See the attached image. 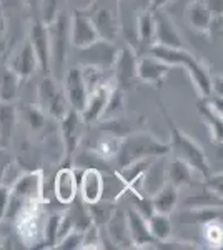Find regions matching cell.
Returning <instances> with one entry per match:
<instances>
[{
  "instance_id": "obj_1",
  "label": "cell",
  "mask_w": 223,
  "mask_h": 250,
  "mask_svg": "<svg viewBox=\"0 0 223 250\" xmlns=\"http://www.w3.org/2000/svg\"><path fill=\"white\" fill-rule=\"evenodd\" d=\"M170 154L168 142L160 140L157 135L145 130H133L123 135L119 140V148L115 154V162L119 168H123L139 160L152 159V157H162Z\"/></svg>"
},
{
  "instance_id": "obj_2",
  "label": "cell",
  "mask_w": 223,
  "mask_h": 250,
  "mask_svg": "<svg viewBox=\"0 0 223 250\" xmlns=\"http://www.w3.org/2000/svg\"><path fill=\"white\" fill-rule=\"evenodd\" d=\"M158 105H160L162 115H163L170 130V140H168L170 154H173V157H177V159L183 160L185 164H188L193 168V172H197L198 175L206 179L212 173V168L208 165V159H206L203 148L178 127L175 120L172 119V115L168 114V108L163 104L158 102Z\"/></svg>"
},
{
  "instance_id": "obj_3",
  "label": "cell",
  "mask_w": 223,
  "mask_h": 250,
  "mask_svg": "<svg viewBox=\"0 0 223 250\" xmlns=\"http://www.w3.org/2000/svg\"><path fill=\"white\" fill-rule=\"evenodd\" d=\"M148 54L155 55L168 65H182L188 72L193 85L200 97L212 95V75L205 63H202L188 48H168L162 45H152Z\"/></svg>"
},
{
  "instance_id": "obj_4",
  "label": "cell",
  "mask_w": 223,
  "mask_h": 250,
  "mask_svg": "<svg viewBox=\"0 0 223 250\" xmlns=\"http://www.w3.org/2000/svg\"><path fill=\"white\" fill-rule=\"evenodd\" d=\"M47 29L50 42V75L57 79V75L63 74L65 70L70 48V15L67 14V10H60L54 22L47 25Z\"/></svg>"
},
{
  "instance_id": "obj_5",
  "label": "cell",
  "mask_w": 223,
  "mask_h": 250,
  "mask_svg": "<svg viewBox=\"0 0 223 250\" xmlns=\"http://www.w3.org/2000/svg\"><path fill=\"white\" fill-rule=\"evenodd\" d=\"M37 97L39 104L37 105L42 108L48 117H54V119H62L68 110L67 99L63 95L62 87L59 85V80L52 75H43L42 80L39 83L37 88Z\"/></svg>"
},
{
  "instance_id": "obj_6",
  "label": "cell",
  "mask_w": 223,
  "mask_h": 250,
  "mask_svg": "<svg viewBox=\"0 0 223 250\" xmlns=\"http://www.w3.org/2000/svg\"><path fill=\"white\" fill-rule=\"evenodd\" d=\"M43 222L45 217L42 213L40 204L30 205L15 219L19 237L23 244H30L39 247V244L43 242Z\"/></svg>"
},
{
  "instance_id": "obj_7",
  "label": "cell",
  "mask_w": 223,
  "mask_h": 250,
  "mask_svg": "<svg viewBox=\"0 0 223 250\" xmlns=\"http://www.w3.org/2000/svg\"><path fill=\"white\" fill-rule=\"evenodd\" d=\"M137 63H139V55L130 45H123L117 52L115 62H113V75L112 82L115 83L113 87L120 90H128L133 87L137 80Z\"/></svg>"
},
{
  "instance_id": "obj_8",
  "label": "cell",
  "mask_w": 223,
  "mask_h": 250,
  "mask_svg": "<svg viewBox=\"0 0 223 250\" xmlns=\"http://www.w3.org/2000/svg\"><path fill=\"white\" fill-rule=\"evenodd\" d=\"M77 50H79L80 65H92L103 68V70H112L119 48H117L115 42L97 39L90 45L77 48Z\"/></svg>"
},
{
  "instance_id": "obj_9",
  "label": "cell",
  "mask_w": 223,
  "mask_h": 250,
  "mask_svg": "<svg viewBox=\"0 0 223 250\" xmlns=\"http://www.w3.org/2000/svg\"><path fill=\"white\" fill-rule=\"evenodd\" d=\"M153 14V45L168 48H186L185 40L178 32L175 22L163 9L152 10Z\"/></svg>"
},
{
  "instance_id": "obj_10",
  "label": "cell",
  "mask_w": 223,
  "mask_h": 250,
  "mask_svg": "<svg viewBox=\"0 0 223 250\" xmlns=\"http://www.w3.org/2000/svg\"><path fill=\"white\" fill-rule=\"evenodd\" d=\"M60 122V135H62L63 148H65V160L67 164L70 162V159L79 148V144L82 140V132H83V120L79 110L68 108L65 115L62 119H59Z\"/></svg>"
},
{
  "instance_id": "obj_11",
  "label": "cell",
  "mask_w": 223,
  "mask_h": 250,
  "mask_svg": "<svg viewBox=\"0 0 223 250\" xmlns=\"http://www.w3.org/2000/svg\"><path fill=\"white\" fill-rule=\"evenodd\" d=\"M198 114L203 119L205 125L208 127L210 135H212L215 144H222L223 140V119H222V97L218 95H208L200 97L197 102Z\"/></svg>"
},
{
  "instance_id": "obj_12",
  "label": "cell",
  "mask_w": 223,
  "mask_h": 250,
  "mask_svg": "<svg viewBox=\"0 0 223 250\" xmlns=\"http://www.w3.org/2000/svg\"><path fill=\"white\" fill-rule=\"evenodd\" d=\"M63 95L67 99V104L74 110H82L88 97V88L85 83L82 67L75 65L63 72Z\"/></svg>"
},
{
  "instance_id": "obj_13",
  "label": "cell",
  "mask_w": 223,
  "mask_h": 250,
  "mask_svg": "<svg viewBox=\"0 0 223 250\" xmlns=\"http://www.w3.org/2000/svg\"><path fill=\"white\" fill-rule=\"evenodd\" d=\"M28 42H30L34 54L39 62V70L42 75H50V42H48V29L42 20L32 22L28 30Z\"/></svg>"
},
{
  "instance_id": "obj_14",
  "label": "cell",
  "mask_w": 223,
  "mask_h": 250,
  "mask_svg": "<svg viewBox=\"0 0 223 250\" xmlns=\"http://www.w3.org/2000/svg\"><path fill=\"white\" fill-rule=\"evenodd\" d=\"M172 65L165 63L163 60L152 54H145L139 57V63H137V79L142 82H147L150 85H155L160 88L163 85L165 79L168 77Z\"/></svg>"
},
{
  "instance_id": "obj_15",
  "label": "cell",
  "mask_w": 223,
  "mask_h": 250,
  "mask_svg": "<svg viewBox=\"0 0 223 250\" xmlns=\"http://www.w3.org/2000/svg\"><path fill=\"white\" fill-rule=\"evenodd\" d=\"M75 173L77 180H79V195L85 204H92L103 199L105 182L99 168H85V170L75 168Z\"/></svg>"
},
{
  "instance_id": "obj_16",
  "label": "cell",
  "mask_w": 223,
  "mask_h": 250,
  "mask_svg": "<svg viewBox=\"0 0 223 250\" xmlns=\"http://www.w3.org/2000/svg\"><path fill=\"white\" fill-rule=\"evenodd\" d=\"M97 39H99V34L88 15L80 9L74 10L70 17V47L83 48L95 42Z\"/></svg>"
},
{
  "instance_id": "obj_17",
  "label": "cell",
  "mask_w": 223,
  "mask_h": 250,
  "mask_svg": "<svg viewBox=\"0 0 223 250\" xmlns=\"http://www.w3.org/2000/svg\"><path fill=\"white\" fill-rule=\"evenodd\" d=\"M54 193L62 205H68L79 193V180H77L75 168L70 165H63L55 173L54 180Z\"/></svg>"
},
{
  "instance_id": "obj_18",
  "label": "cell",
  "mask_w": 223,
  "mask_h": 250,
  "mask_svg": "<svg viewBox=\"0 0 223 250\" xmlns=\"http://www.w3.org/2000/svg\"><path fill=\"white\" fill-rule=\"evenodd\" d=\"M127 227H128V235H130L133 247H147V245H155L157 240L152 237V233L148 230L147 219L142 215L140 212H137L133 207H128L127 212Z\"/></svg>"
},
{
  "instance_id": "obj_19",
  "label": "cell",
  "mask_w": 223,
  "mask_h": 250,
  "mask_svg": "<svg viewBox=\"0 0 223 250\" xmlns=\"http://www.w3.org/2000/svg\"><path fill=\"white\" fill-rule=\"evenodd\" d=\"M110 90H112L110 83H102V85L97 87L95 90L88 92L87 102H85L83 108L80 110V115H82V120L85 124H93L102 119V114L105 110V105H107Z\"/></svg>"
},
{
  "instance_id": "obj_20",
  "label": "cell",
  "mask_w": 223,
  "mask_h": 250,
  "mask_svg": "<svg viewBox=\"0 0 223 250\" xmlns=\"http://www.w3.org/2000/svg\"><path fill=\"white\" fill-rule=\"evenodd\" d=\"M167 155L155 157L142 175V193L152 197L163 184H167Z\"/></svg>"
},
{
  "instance_id": "obj_21",
  "label": "cell",
  "mask_w": 223,
  "mask_h": 250,
  "mask_svg": "<svg viewBox=\"0 0 223 250\" xmlns=\"http://www.w3.org/2000/svg\"><path fill=\"white\" fill-rule=\"evenodd\" d=\"M103 230L108 235V244H112V249L117 247H133L130 235H128V227H127V215L125 212L115 208L110 220L107 222V225L103 227Z\"/></svg>"
},
{
  "instance_id": "obj_22",
  "label": "cell",
  "mask_w": 223,
  "mask_h": 250,
  "mask_svg": "<svg viewBox=\"0 0 223 250\" xmlns=\"http://www.w3.org/2000/svg\"><path fill=\"white\" fill-rule=\"evenodd\" d=\"M12 70L19 75L20 79H28L30 75H34L35 72L39 70V62H37V57L34 54V48H32L30 42L23 43V47L20 48L15 55V59L12 60L9 63Z\"/></svg>"
},
{
  "instance_id": "obj_23",
  "label": "cell",
  "mask_w": 223,
  "mask_h": 250,
  "mask_svg": "<svg viewBox=\"0 0 223 250\" xmlns=\"http://www.w3.org/2000/svg\"><path fill=\"white\" fill-rule=\"evenodd\" d=\"M20 80L22 79L12 70L9 63L0 65V102H15V99L19 95Z\"/></svg>"
},
{
  "instance_id": "obj_24",
  "label": "cell",
  "mask_w": 223,
  "mask_h": 250,
  "mask_svg": "<svg viewBox=\"0 0 223 250\" xmlns=\"http://www.w3.org/2000/svg\"><path fill=\"white\" fill-rule=\"evenodd\" d=\"M15 122H17V108L14 104L0 102V147H10Z\"/></svg>"
},
{
  "instance_id": "obj_25",
  "label": "cell",
  "mask_w": 223,
  "mask_h": 250,
  "mask_svg": "<svg viewBox=\"0 0 223 250\" xmlns=\"http://www.w3.org/2000/svg\"><path fill=\"white\" fill-rule=\"evenodd\" d=\"M178 204V188L170 182L163 184L158 190L152 195V205L153 212L160 213H172L175 210Z\"/></svg>"
},
{
  "instance_id": "obj_26",
  "label": "cell",
  "mask_w": 223,
  "mask_h": 250,
  "mask_svg": "<svg viewBox=\"0 0 223 250\" xmlns=\"http://www.w3.org/2000/svg\"><path fill=\"white\" fill-rule=\"evenodd\" d=\"M186 19L188 23L198 32H208L210 23L213 20L212 12L206 9L203 0H193L190 5L186 7Z\"/></svg>"
},
{
  "instance_id": "obj_27",
  "label": "cell",
  "mask_w": 223,
  "mask_h": 250,
  "mask_svg": "<svg viewBox=\"0 0 223 250\" xmlns=\"http://www.w3.org/2000/svg\"><path fill=\"white\" fill-rule=\"evenodd\" d=\"M193 179V168L188 164H185L183 160L173 157L167 165V182L175 185L177 188L188 185Z\"/></svg>"
},
{
  "instance_id": "obj_28",
  "label": "cell",
  "mask_w": 223,
  "mask_h": 250,
  "mask_svg": "<svg viewBox=\"0 0 223 250\" xmlns=\"http://www.w3.org/2000/svg\"><path fill=\"white\" fill-rule=\"evenodd\" d=\"M148 224V230L152 233V237L158 242H165L172 237L173 227H172V220H170L168 213H160V212H153L152 215L147 219Z\"/></svg>"
},
{
  "instance_id": "obj_29",
  "label": "cell",
  "mask_w": 223,
  "mask_h": 250,
  "mask_svg": "<svg viewBox=\"0 0 223 250\" xmlns=\"http://www.w3.org/2000/svg\"><path fill=\"white\" fill-rule=\"evenodd\" d=\"M87 207L93 225H97L99 229H103L107 225V222L110 220V217L113 215V212H115V205H113L112 200H105V199L87 204Z\"/></svg>"
},
{
  "instance_id": "obj_30",
  "label": "cell",
  "mask_w": 223,
  "mask_h": 250,
  "mask_svg": "<svg viewBox=\"0 0 223 250\" xmlns=\"http://www.w3.org/2000/svg\"><path fill=\"white\" fill-rule=\"evenodd\" d=\"M137 34H139V42L143 48L150 50L153 45V14L152 10H145L140 14L139 22H137Z\"/></svg>"
},
{
  "instance_id": "obj_31",
  "label": "cell",
  "mask_w": 223,
  "mask_h": 250,
  "mask_svg": "<svg viewBox=\"0 0 223 250\" xmlns=\"http://www.w3.org/2000/svg\"><path fill=\"white\" fill-rule=\"evenodd\" d=\"M222 219V208H212L210 205H203V207H195L193 210L185 213L182 222H188V224H208L212 220Z\"/></svg>"
},
{
  "instance_id": "obj_32",
  "label": "cell",
  "mask_w": 223,
  "mask_h": 250,
  "mask_svg": "<svg viewBox=\"0 0 223 250\" xmlns=\"http://www.w3.org/2000/svg\"><path fill=\"white\" fill-rule=\"evenodd\" d=\"M62 213L60 212H52L50 215L45 217L43 222V242L42 247H55L57 239H59V225Z\"/></svg>"
},
{
  "instance_id": "obj_33",
  "label": "cell",
  "mask_w": 223,
  "mask_h": 250,
  "mask_svg": "<svg viewBox=\"0 0 223 250\" xmlns=\"http://www.w3.org/2000/svg\"><path fill=\"white\" fill-rule=\"evenodd\" d=\"M67 0H40L39 3V20H42L45 25L52 23L59 12L63 9Z\"/></svg>"
},
{
  "instance_id": "obj_34",
  "label": "cell",
  "mask_w": 223,
  "mask_h": 250,
  "mask_svg": "<svg viewBox=\"0 0 223 250\" xmlns=\"http://www.w3.org/2000/svg\"><path fill=\"white\" fill-rule=\"evenodd\" d=\"M23 115H25V124L30 127L32 132H40L42 128H45L48 115L39 105L28 104V105H25V114Z\"/></svg>"
},
{
  "instance_id": "obj_35",
  "label": "cell",
  "mask_w": 223,
  "mask_h": 250,
  "mask_svg": "<svg viewBox=\"0 0 223 250\" xmlns=\"http://www.w3.org/2000/svg\"><path fill=\"white\" fill-rule=\"evenodd\" d=\"M123 110V90L117 87H112L110 95H108L107 105H105V110L102 114V119H117L120 112Z\"/></svg>"
},
{
  "instance_id": "obj_36",
  "label": "cell",
  "mask_w": 223,
  "mask_h": 250,
  "mask_svg": "<svg viewBox=\"0 0 223 250\" xmlns=\"http://www.w3.org/2000/svg\"><path fill=\"white\" fill-rule=\"evenodd\" d=\"M83 247V232L80 230H70L67 232L62 239L57 240L55 249L60 250H77Z\"/></svg>"
},
{
  "instance_id": "obj_37",
  "label": "cell",
  "mask_w": 223,
  "mask_h": 250,
  "mask_svg": "<svg viewBox=\"0 0 223 250\" xmlns=\"http://www.w3.org/2000/svg\"><path fill=\"white\" fill-rule=\"evenodd\" d=\"M12 165H14V159H12L9 148L0 147V185H5Z\"/></svg>"
},
{
  "instance_id": "obj_38",
  "label": "cell",
  "mask_w": 223,
  "mask_h": 250,
  "mask_svg": "<svg viewBox=\"0 0 223 250\" xmlns=\"http://www.w3.org/2000/svg\"><path fill=\"white\" fill-rule=\"evenodd\" d=\"M9 200H10V187L9 185H0V224L5 219Z\"/></svg>"
},
{
  "instance_id": "obj_39",
  "label": "cell",
  "mask_w": 223,
  "mask_h": 250,
  "mask_svg": "<svg viewBox=\"0 0 223 250\" xmlns=\"http://www.w3.org/2000/svg\"><path fill=\"white\" fill-rule=\"evenodd\" d=\"M206 9L212 12L213 17H222L223 14V0H203Z\"/></svg>"
},
{
  "instance_id": "obj_40",
  "label": "cell",
  "mask_w": 223,
  "mask_h": 250,
  "mask_svg": "<svg viewBox=\"0 0 223 250\" xmlns=\"http://www.w3.org/2000/svg\"><path fill=\"white\" fill-rule=\"evenodd\" d=\"M119 2L120 0H92V3L88 7H102V9L119 12Z\"/></svg>"
},
{
  "instance_id": "obj_41",
  "label": "cell",
  "mask_w": 223,
  "mask_h": 250,
  "mask_svg": "<svg viewBox=\"0 0 223 250\" xmlns=\"http://www.w3.org/2000/svg\"><path fill=\"white\" fill-rule=\"evenodd\" d=\"M7 43H9V42H7L5 37H0V65H2V63H7L5 54H7V48H9Z\"/></svg>"
},
{
  "instance_id": "obj_42",
  "label": "cell",
  "mask_w": 223,
  "mask_h": 250,
  "mask_svg": "<svg viewBox=\"0 0 223 250\" xmlns=\"http://www.w3.org/2000/svg\"><path fill=\"white\" fill-rule=\"evenodd\" d=\"M168 2L172 0H150V5H148V10H157V9H163Z\"/></svg>"
},
{
  "instance_id": "obj_43",
  "label": "cell",
  "mask_w": 223,
  "mask_h": 250,
  "mask_svg": "<svg viewBox=\"0 0 223 250\" xmlns=\"http://www.w3.org/2000/svg\"><path fill=\"white\" fill-rule=\"evenodd\" d=\"M5 34H7V19L2 7H0V37H5Z\"/></svg>"
},
{
  "instance_id": "obj_44",
  "label": "cell",
  "mask_w": 223,
  "mask_h": 250,
  "mask_svg": "<svg viewBox=\"0 0 223 250\" xmlns=\"http://www.w3.org/2000/svg\"><path fill=\"white\" fill-rule=\"evenodd\" d=\"M27 2H28V5H30L35 12H39V3H40V0H27Z\"/></svg>"
}]
</instances>
